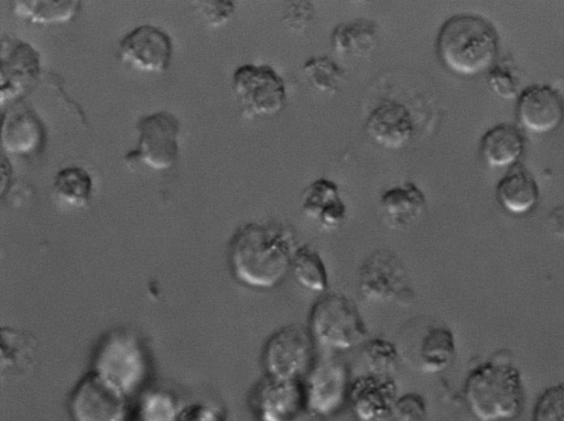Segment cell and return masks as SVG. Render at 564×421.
Masks as SVG:
<instances>
[{"mask_svg": "<svg viewBox=\"0 0 564 421\" xmlns=\"http://www.w3.org/2000/svg\"><path fill=\"white\" fill-rule=\"evenodd\" d=\"M291 227L274 222L240 225L228 242V265L235 280L257 291L279 287L291 272L296 248Z\"/></svg>", "mask_w": 564, "mask_h": 421, "instance_id": "6da1fadb", "label": "cell"}, {"mask_svg": "<svg viewBox=\"0 0 564 421\" xmlns=\"http://www.w3.org/2000/svg\"><path fill=\"white\" fill-rule=\"evenodd\" d=\"M499 36L494 24L475 13H457L446 19L435 39V52L442 65L453 74L474 76L495 62Z\"/></svg>", "mask_w": 564, "mask_h": 421, "instance_id": "7a4b0ae2", "label": "cell"}, {"mask_svg": "<svg viewBox=\"0 0 564 421\" xmlns=\"http://www.w3.org/2000/svg\"><path fill=\"white\" fill-rule=\"evenodd\" d=\"M464 398L479 421H508L524 404V386L519 368L502 354L474 367L464 384Z\"/></svg>", "mask_w": 564, "mask_h": 421, "instance_id": "3957f363", "label": "cell"}, {"mask_svg": "<svg viewBox=\"0 0 564 421\" xmlns=\"http://www.w3.org/2000/svg\"><path fill=\"white\" fill-rule=\"evenodd\" d=\"M307 330L314 343L327 352H347L369 338L367 324L356 303L334 291L319 295L313 303Z\"/></svg>", "mask_w": 564, "mask_h": 421, "instance_id": "277c9868", "label": "cell"}, {"mask_svg": "<svg viewBox=\"0 0 564 421\" xmlns=\"http://www.w3.org/2000/svg\"><path fill=\"white\" fill-rule=\"evenodd\" d=\"M357 289L360 299L368 304L406 306L415 300L404 263L395 252L386 248H378L365 257L358 270Z\"/></svg>", "mask_w": 564, "mask_h": 421, "instance_id": "5b68a950", "label": "cell"}, {"mask_svg": "<svg viewBox=\"0 0 564 421\" xmlns=\"http://www.w3.org/2000/svg\"><path fill=\"white\" fill-rule=\"evenodd\" d=\"M231 89L247 119L278 115L288 98L283 77L269 64L245 63L236 67Z\"/></svg>", "mask_w": 564, "mask_h": 421, "instance_id": "8992f818", "label": "cell"}, {"mask_svg": "<svg viewBox=\"0 0 564 421\" xmlns=\"http://www.w3.org/2000/svg\"><path fill=\"white\" fill-rule=\"evenodd\" d=\"M137 142L127 152L129 163H139L152 171L171 170L178 159V118L166 110H159L139 118L135 125Z\"/></svg>", "mask_w": 564, "mask_h": 421, "instance_id": "52a82bcc", "label": "cell"}, {"mask_svg": "<svg viewBox=\"0 0 564 421\" xmlns=\"http://www.w3.org/2000/svg\"><path fill=\"white\" fill-rule=\"evenodd\" d=\"M315 346L307 327L284 325L265 341L261 363L264 375L278 379H302L315 363Z\"/></svg>", "mask_w": 564, "mask_h": 421, "instance_id": "ba28073f", "label": "cell"}, {"mask_svg": "<svg viewBox=\"0 0 564 421\" xmlns=\"http://www.w3.org/2000/svg\"><path fill=\"white\" fill-rule=\"evenodd\" d=\"M144 360L142 347L131 333L113 331L98 345L93 370L128 396L142 380Z\"/></svg>", "mask_w": 564, "mask_h": 421, "instance_id": "9c48e42d", "label": "cell"}, {"mask_svg": "<svg viewBox=\"0 0 564 421\" xmlns=\"http://www.w3.org/2000/svg\"><path fill=\"white\" fill-rule=\"evenodd\" d=\"M67 411L72 421H126L127 396L90 369L72 388Z\"/></svg>", "mask_w": 564, "mask_h": 421, "instance_id": "30bf717a", "label": "cell"}, {"mask_svg": "<svg viewBox=\"0 0 564 421\" xmlns=\"http://www.w3.org/2000/svg\"><path fill=\"white\" fill-rule=\"evenodd\" d=\"M173 54L171 35L153 24L133 28L121 37L117 47L118 60L123 66L147 74L166 72Z\"/></svg>", "mask_w": 564, "mask_h": 421, "instance_id": "8fae6325", "label": "cell"}, {"mask_svg": "<svg viewBox=\"0 0 564 421\" xmlns=\"http://www.w3.org/2000/svg\"><path fill=\"white\" fill-rule=\"evenodd\" d=\"M259 421H302L308 415L302 379H278L263 375L250 395Z\"/></svg>", "mask_w": 564, "mask_h": 421, "instance_id": "7c38bea8", "label": "cell"}, {"mask_svg": "<svg viewBox=\"0 0 564 421\" xmlns=\"http://www.w3.org/2000/svg\"><path fill=\"white\" fill-rule=\"evenodd\" d=\"M352 379L347 366L336 359L315 360L303 378L308 415L328 418L347 403Z\"/></svg>", "mask_w": 564, "mask_h": 421, "instance_id": "4fadbf2b", "label": "cell"}, {"mask_svg": "<svg viewBox=\"0 0 564 421\" xmlns=\"http://www.w3.org/2000/svg\"><path fill=\"white\" fill-rule=\"evenodd\" d=\"M0 100L15 101L36 84L41 73L39 52L13 35H2L0 50Z\"/></svg>", "mask_w": 564, "mask_h": 421, "instance_id": "5bb4252c", "label": "cell"}, {"mask_svg": "<svg viewBox=\"0 0 564 421\" xmlns=\"http://www.w3.org/2000/svg\"><path fill=\"white\" fill-rule=\"evenodd\" d=\"M398 397L393 377L366 373L351 380L347 404L358 421H387Z\"/></svg>", "mask_w": 564, "mask_h": 421, "instance_id": "9a60e30c", "label": "cell"}, {"mask_svg": "<svg viewBox=\"0 0 564 421\" xmlns=\"http://www.w3.org/2000/svg\"><path fill=\"white\" fill-rule=\"evenodd\" d=\"M365 130L379 147L401 150L412 140L415 125L405 105L397 99L386 98L368 114Z\"/></svg>", "mask_w": 564, "mask_h": 421, "instance_id": "2e32d148", "label": "cell"}, {"mask_svg": "<svg viewBox=\"0 0 564 421\" xmlns=\"http://www.w3.org/2000/svg\"><path fill=\"white\" fill-rule=\"evenodd\" d=\"M302 214L324 231L340 228L347 219L348 207L336 182L317 177L303 191Z\"/></svg>", "mask_w": 564, "mask_h": 421, "instance_id": "e0dca14e", "label": "cell"}, {"mask_svg": "<svg viewBox=\"0 0 564 421\" xmlns=\"http://www.w3.org/2000/svg\"><path fill=\"white\" fill-rule=\"evenodd\" d=\"M517 111L527 129L536 133L550 132L564 119V98L550 85H532L520 94Z\"/></svg>", "mask_w": 564, "mask_h": 421, "instance_id": "ac0fdd59", "label": "cell"}, {"mask_svg": "<svg viewBox=\"0 0 564 421\" xmlns=\"http://www.w3.org/2000/svg\"><path fill=\"white\" fill-rule=\"evenodd\" d=\"M378 205L384 223L391 229L403 230L423 216L427 201L416 183L406 181L383 190Z\"/></svg>", "mask_w": 564, "mask_h": 421, "instance_id": "d6986e66", "label": "cell"}, {"mask_svg": "<svg viewBox=\"0 0 564 421\" xmlns=\"http://www.w3.org/2000/svg\"><path fill=\"white\" fill-rule=\"evenodd\" d=\"M0 374L2 379L24 378L34 368L37 360L39 343L31 333L2 326Z\"/></svg>", "mask_w": 564, "mask_h": 421, "instance_id": "ffe728a7", "label": "cell"}, {"mask_svg": "<svg viewBox=\"0 0 564 421\" xmlns=\"http://www.w3.org/2000/svg\"><path fill=\"white\" fill-rule=\"evenodd\" d=\"M379 41V25L369 18H355L338 23L332 34L333 51L346 57H367Z\"/></svg>", "mask_w": 564, "mask_h": 421, "instance_id": "44dd1931", "label": "cell"}, {"mask_svg": "<svg viewBox=\"0 0 564 421\" xmlns=\"http://www.w3.org/2000/svg\"><path fill=\"white\" fill-rule=\"evenodd\" d=\"M44 140V128L29 110L2 115V147L12 154L25 155L37 150Z\"/></svg>", "mask_w": 564, "mask_h": 421, "instance_id": "7402d4cb", "label": "cell"}, {"mask_svg": "<svg viewBox=\"0 0 564 421\" xmlns=\"http://www.w3.org/2000/svg\"><path fill=\"white\" fill-rule=\"evenodd\" d=\"M497 198L507 212L516 215L525 214L538 203L539 186L527 169L516 165L498 182Z\"/></svg>", "mask_w": 564, "mask_h": 421, "instance_id": "603a6c76", "label": "cell"}, {"mask_svg": "<svg viewBox=\"0 0 564 421\" xmlns=\"http://www.w3.org/2000/svg\"><path fill=\"white\" fill-rule=\"evenodd\" d=\"M456 339L451 328L432 325L421 336L417 347V364L421 371L440 374L453 364L456 356Z\"/></svg>", "mask_w": 564, "mask_h": 421, "instance_id": "cb8c5ba5", "label": "cell"}, {"mask_svg": "<svg viewBox=\"0 0 564 421\" xmlns=\"http://www.w3.org/2000/svg\"><path fill=\"white\" fill-rule=\"evenodd\" d=\"M524 136L511 123L502 122L488 129L480 140V154L491 166L513 164L524 150Z\"/></svg>", "mask_w": 564, "mask_h": 421, "instance_id": "d4e9b609", "label": "cell"}, {"mask_svg": "<svg viewBox=\"0 0 564 421\" xmlns=\"http://www.w3.org/2000/svg\"><path fill=\"white\" fill-rule=\"evenodd\" d=\"M291 273L305 291L318 296L329 291V274L319 251L308 244H300L295 250Z\"/></svg>", "mask_w": 564, "mask_h": 421, "instance_id": "484cf974", "label": "cell"}, {"mask_svg": "<svg viewBox=\"0 0 564 421\" xmlns=\"http://www.w3.org/2000/svg\"><path fill=\"white\" fill-rule=\"evenodd\" d=\"M77 0H15L12 11L33 24L52 25L72 21L80 10Z\"/></svg>", "mask_w": 564, "mask_h": 421, "instance_id": "4316f807", "label": "cell"}, {"mask_svg": "<svg viewBox=\"0 0 564 421\" xmlns=\"http://www.w3.org/2000/svg\"><path fill=\"white\" fill-rule=\"evenodd\" d=\"M55 197L73 208L86 207L93 198L94 180L90 173L79 165H68L58 170L53 177Z\"/></svg>", "mask_w": 564, "mask_h": 421, "instance_id": "83f0119b", "label": "cell"}, {"mask_svg": "<svg viewBox=\"0 0 564 421\" xmlns=\"http://www.w3.org/2000/svg\"><path fill=\"white\" fill-rule=\"evenodd\" d=\"M310 86L321 94H335L345 83L346 69L328 55H314L302 65Z\"/></svg>", "mask_w": 564, "mask_h": 421, "instance_id": "f1b7e54d", "label": "cell"}, {"mask_svg": "<svg viewBox=\"0 0 564 421\" xmlns=\"http://www.w3.org/2000/svg\"><path fill=\"white\" fill-rule=\"evenodd\" d=\"M361 359L368 374L393 377L398 370L401 354L393 342L376 336L369 337L361 345Z\"/></svg>", "mask_w": 564, "mask_h": 421, "instance_id": "f546056e", "label": "cell"}, {"mask_svg": "<svg viewBox=\"0 0 564 421\" xmlns=\"http://www.w3.org/2000/svg\"><path fill=\"white\" fill-rule=\"evenodd\" d=\"M532 421H564V381L546 388L540 395Z\"/></svg>", "mask_w": 564, "mask_h": 421, "instance_id": "4dcf8cb0", "label": "cell"}, {"mask_svg": "<svg viewBox=\"0 0 564 421\" xmlns=\"http://www.w3.org/2000/svg\"><path fill=\"white\" fill-rule=\"evenodd\" d=\"M180 411L171 398L154 393L140 403L133 421H178Z\"/></svg>", "mask_w": 564, "mask_h": 421, "instance_id": "1f68e13d", "label": "cell"}, {"mask_svg": "<svg viewBox=\"0 0 564 421\" xmlns=\"http://www.w3.org/2000/svg\"><path fill=\"white\" fill-rule=\"evenodd\" d=\"M392 418L395 421H429L425 398L413 391L399 395L393 406Z\"/></svg>", "mask_w": 564, "mask_h": 421, "instance_id": "d6a6232c", "label": "cell"}, {"mask_svg": "<svg viewBox=\"0 0 564 421\" xmlns=\"http://www.w3.org/2000/svg\"><path fill=\"white\" fill-rule=\"evenodd\" d=\"M198 17L210 28L228 23L236 13V4L230 0H203L194 2Z\"/></svg>", "mask_w": 564, "mask_h": 421, "instance_id": "836d02e7", "label": "cell"}, {"mask_svg": "<svg viewBox=\"0 0 564 421\" xmlns=\"http://www.w3.org/2000/svg\"><path fill=\"white\" fill-rule=\"evenodd\" d=\"M315 14L314 4L307 0L286 1L283 7L281 21L294 33H303Z\"/></svg>", "mask_w": 564, "mask_h": 421, "instance_id": "e575fe53", "label": "cell"}, {"mask_svg": "<svg viewBox=\"0 0 564 421\" xmlns=\"http://www.w3.org/2000/svg\"><path fill=\"white\" fill-rule=\"evenodd\" d=\"M489 83L492 89L503 98H513L518 90L516 77L502 67H495L489 74Z\"/></svg>", "mask_w": 564, "mask_h": 421, "instance_id": "d590c367", "label": "cell"}, {"mask_svg": "<svg viewBox=\"0 0 564 421\" xmlns=\"http://www.w3.org/2000/svg\"><path fill=\"white\" fill-rule=\"evenodd\" d=\"M178 421H225V417L219 408L198 404L181 410Z\"/></svg>", "mask_w": 564, "mask_h": 421, "instance_id": "8d00e7d4", "label": "cell"}]
</instances>
